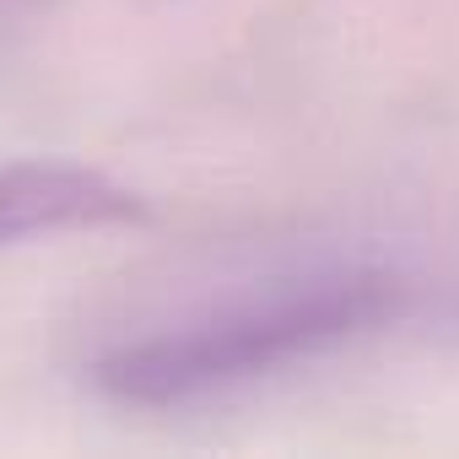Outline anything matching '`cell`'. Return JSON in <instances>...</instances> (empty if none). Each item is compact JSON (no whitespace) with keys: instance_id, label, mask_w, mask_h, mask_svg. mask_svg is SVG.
I'll return each mask as SVG.
<instances>
[{"instance_id":"cell-2","label":"cell","mask_w":459,"mask_h":459,"mask_svg":"<svg viewBox=\"0 0 459 459\" xmlns=\"http://www.w3.org/2000/svg\"><path fill=\"white\" fill-rule=\"evenodd\" d=\"M141 216H146V200L98 168H76V162L0 168V249L28 244V238L125 227Z\"/></svg>"},{"instance_id":"cell-1","label":"cell","mask_w":459,"mask_h":459,"mask_svg":"<svg viewBox=\"0 0 459 459\" xmlns=\"http://www.w3.org/2000/svg\"><path fill=\"white\" fill-rule=\"evenodd\" d=\"M411 314V281L384 265H346L281 281L260 298L227 303L195 325L114 346L98 357L92 384L141 411L189 405L221 389H238L249 378L281 373L292 362L325 357L351 346L373 330H389Z\"/></svg>"}]
</instances>
